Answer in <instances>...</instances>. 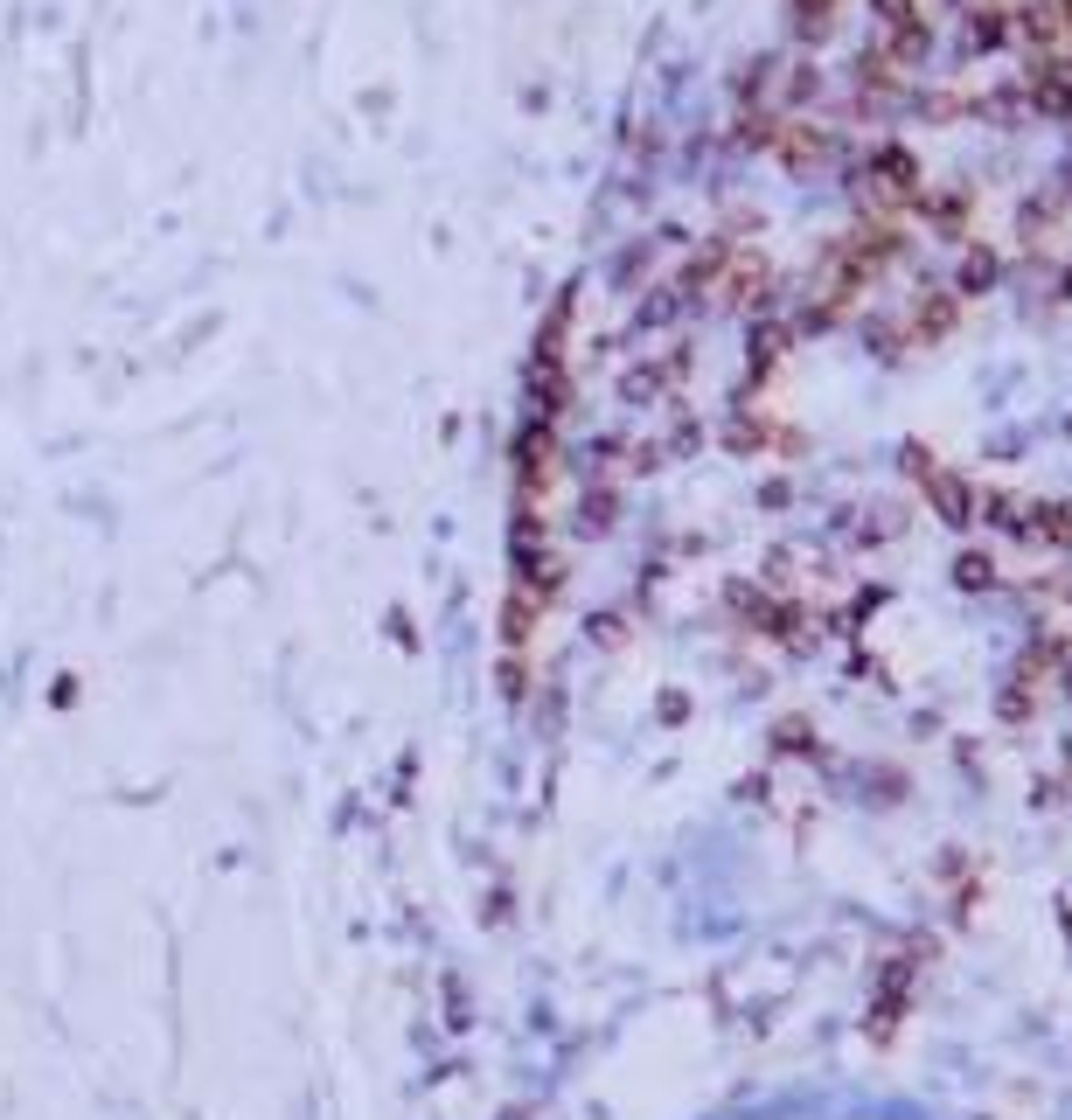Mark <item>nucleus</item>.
I'll return each instance as SVG.
<instances>
[{
	"mask_svg": "<svg viewBox=\"0 0 1072 1120\" xmlns=\"http://www.w3.org/2000/svg\"><path fill=\"white\" fill-rule=\"evenodd\" d=\"M794 1120H891V1113H850V1106H801Z\"/></svg>",
	"mask_w": 1072,
	"mask_h": 1120,
	"instance_id": "f257e3e1",
	"label": "nucleus"
}]
</instances>
